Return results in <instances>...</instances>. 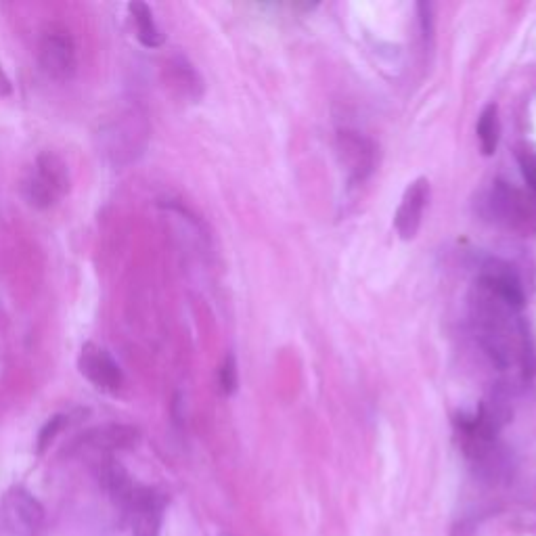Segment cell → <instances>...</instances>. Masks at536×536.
<instances>
[{"label": "cell", "mask_w": 536, "mask_h": 536, "mask_svg": "<svg viewBox=\"0 0 536 536\" xmlns=\"http://www.w3.org/2000/svg\"><path fill=\"white\" fill-rule=\"evenodd\" d=\"M128 15L134 26V32H137V40L143 44L145 49H160L166 36L162 28L158 26V21L153 17V11L145 3H130L128 5Z\"/></svg>", "instance_id": "cell-12"}, {"label": "cell", "mask_w": 536, "mask_h": 536, "mask_svg": "<svg viewBox=\"0 0 536 536\" xmlns=\"http://www.w3.org/2000/svg\"><path fill=\"white\" fill-rule=\"evenodd\" d=\"M520 168L524 174V181L528 183L530 191L536 197V153H526L520 158Z\"/></svg>", "instance_id": "cell-17"}, {"label": "cell", "mask_w": 536, "mask_h": 536, "mask_svg": "<svg viewBox=\"0 0 536 536\" xmlns=\"http://www.w3.org/2000/svg\"><path fill=\"white\" fill-rule=\"evenodd\" d=\"M428 199H430L428 178H417V181H413L407 187L394 216L396 233L400 235V239L409 241L417 235L423 220V210L428 206Z\"/></svg>", "instance_id": "cell-10"}, {"label": "cell", "mask_w": 536, "mask_h": 536, "mask_svg": "<svg viewBox=\"0 0 536 536\" xmlns=\"http://www.w3.org/2000/svg\"><path fill=\"white\" fill-rule=\"evenodd\" d=\"M340 153L354 178H365L373 170V147L354 132L340 134Z\"/></svg>", "instance_id": "cell-11"}, {"label": "cell", "mask_w": 536, "mask_h": 536, "mask_svg": "<svg viewBox=\"0 0 536 536\" xmlns=\"http://www.w3.org/2000/svg\"><path fill=\"white\" fill-rule=\"evenodd\" d=\"M0 518L13 536H38L44 526V507L24 486H11L3 503Z\"/></svg>", "instance_id": "cell-6"}, {"label": "cell", "mask_w": 536, "mask_h": 536, "mask_svg": "<svg viewBox=\"0 0 536 536\" xmlns=\"http://www.w3.org/2000/svg\"><path fill=\"white\" fill-rule=\"evenodd\" d=\"M13 95V82L5 70V65L0 63V99H7Z\"/></svg>", "instance_id": "cell-18"}, {"label": "cell", "mask_w": 536, "mask_h": 536, "mask_svg": "<svg viewBox=\"0 0 536 536\" xmlns=\"http://www.w3.org/2000/svg\"><path fill=\"white\" fill-rule=\"evenodd\" d=\"M141 440V430L128 426V423H105L93 430L84 432L76 446L95 453H120L134 449Z\"/></svg>", "instance_id": "cell-9"}, {"label": "cell", "mask_w": 536, "mask_h": 536, "mask_svg": "<svg viewBox=\"0 0 536 536\" xmlns=\"http://www.w3.org/2000/svg\"><path fill=\"white\" fill-rule=\"evenodd\" d=\"M490 218L507 229H532L536 222V201L505 183H495L486 199Z\"/></svg>", "instance_id": "cell-5"}, {"label": "cell", "mask_w": 536, "mask_h": 536, "mask_svg": "<svg viewBox=\"0 0 536 536\" xmlns=\"http://www.w3.org/2000/svg\"><path fill=\"white\" fill-rule=\"evenodd\" d=\"M480 287L501 298L511 308L522 310L526 306L524 287L518 273L513 271L511 264L503 260H490L484 264V271L480 275Z\"/></svg>", "instance_id": "cell-8"}, {"label": "cell", "mask_w": 536, "mask_h": 536, "mask_svg": "<svg viewBox=\"0 0 536 536\" xmlns=\"http://www.w3.org/2000/svg\"><path fill=\"white\" fill-rule=\"evenodd\" d=\"M218 384H220L222 394H227V396L235 394L237 384H239V371H237V361L233 354H227L225 361H222L218 369Z\"/></svg>", "instance_id": "cell-16"}, {"label": "cell", "mask_w": 536, "mask_h": 536, "mask_svg": "<svg viewBox=\"0 0 536 536\" xmlns=\"http://www.w3.org/2000/svg\"><path fill=\"white\" fill-rule=\"evenodd\" d=\"M166 72L170 82H174V86L178 91L197 99L199 91H201V80L195 72V67L185 59V57H172L166 63Z\"/></svg>", "instance_id": "cell-13"}, {"label": "cell", "mask_w": 536, "mask_h": 536, "mask_svg": "<svg viewBox=\"0 0 536 536\" xmlns=\"http://www.w3.org/2000/svg\"><path fill=\"white\" fill-rule=\"evenodd\" d=\"M478 139L484 155H493L499 147V137H501V124H499V107L495 103H490L482 109L480 120H478Z\"/></svg>", "instance_id": "cell-14"}, {"label": "cell", "mask_w": 536, "mask_h": 536, "mask_svg": "<svg viewBox=\"0 0 536 536\" xmlns=\"http://www.w3.org/2000/svg\"><path fill=\"white\" fill-rule=\"evenodd\" d=\"M147 122L137 109H128L107 122L101 130V143L107 158L114 164H130L137 160L147 145Z\"/></svg>", "instance_id": "cell-3"}, {"label": "cell", "mask_w": 536, "mask_h": 536, "mask_svg": "<svg viewBox=\"0 0 536 536\" xmlns=\"http://www.w3.org/2000/svg\"><path fill=\"white\" fill-rule=\"evenodd\" d=\"M67 423H70V415H65V413L51 415L47 421H44V426L40 428V432L36 436V453L38 455L47 453V449L55 442V438L67 428Z\"/></svg>", "instance_id": "cell-15"}, {"label": "cell", "mask_w": 536, "mask_h": 536, "mask_svg": "<svg viewBox=\"0 0 536 536\" xmlns=\"http://www.w3.org/2000/svg\"><path fill=\"white\" fill-rule=\"evenodd\" d=\"M70 189V168L55 151H40L21 178V195L34 210H51L59 206Z\"/></svg>", "instance_id": "cell-1"}, {"label": "cell", "mask_w": 536, "mask_h": 536, "mask_svg": "<svg viewBox=\"0 0 536 536\" xmlns=\"http://www.w3.org/2000/svg\"><path fill=\"white\" fill-rule=\"evenodd\" d=\"M166 505L168 499L158 488L134 482L128 499L122 505L132 536H160Z\"/></svg>", "instance_id": "cell-4"}, {"label": "cell", "mask_w": 536, "mask_h": 536, "mask_svg": "<svg viewBox=\"0 0 536 536\" xmlns=\"http://www.w3.org/2000/svg\"><path fill=\"white\" fill-rule=\"evenodd\" d=\"M78 371L88 384L107 394H118L124 388V371L111 352L95 342H86L78 354Z\"/></svg>", "instance_id": "cell-7"}, {"label": "cell", "mask_w": 536, "mask_h": 536, "mask_svg": "<svg viewBox=\"0 0 536 536\" xmlns=\"http://www.w3.org/2000/svg\"><path fill=\"white\" fill-rule=\"evenodd\" d=\"M36 57L40 70L51 80H72L78 72V44L72 30L63 24H49L40 32Z\"/></svg>", "instance_id": "cell-2"}, {"label": "cell", "mask_w": 536, "mask_h": 536, "mask_svg": "<svg viewBox=\"0 0 536 536\" xmlns=\"http://www.w3.org/2000/svg\"><path fill=\"white\" fill-rule=\"evenodd\" d=\"M222 536H229V534H222Z\"/></svg>", "instance_id": "cell-19"}]
</instances>
